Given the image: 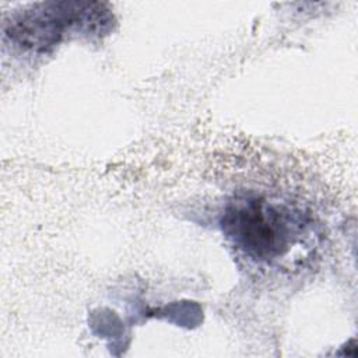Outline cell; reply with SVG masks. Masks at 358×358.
Returning a JSON list of instances; mask_svg holds the SVG:
<instances>
[{"instance_id":"cell-2","label":"cell","mask_w":358,"mask_h":358,"mask_svg":"<svg viewBox=\"0 0 358 358\" xmlns=\"http://www.w3.org/2000/svg\"><path fill=\"white\" fill-rule=\"evenodd\" d=\"M109 20L108 10L99 3L49 1L14 14L4 24V35L24 50L42 53L57 45L66 31H103Z\"/></svg>"},{"instance_id":"cell-1","label":"cell","mask_w":358,"mask_h":358,"mask_svg":"<svg viewBox=\"0 0 358 358\" xmlns=\"http://www.w3.org/2000/svg\"><path fill=\"white\" fill-rule=\"evenodd\" d=\"M221 224L236 249L263 263L285 257L306 225L299 211L257 194H239L228 201Z\"/></svg>"}]
</instances>
